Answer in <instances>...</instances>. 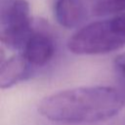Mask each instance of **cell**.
I'll use <instances>...</instances> for the list:
<instances>
[{"mask_svg":"<svg viewBox=\"0 0 125 125\" xmlns=\"http://www.w3.org/2000/svg\"><path fill=\"white\" fill-rule=\"evenodd\" d=\"M113 67L118 79L125 87V52L119 54L113 62Z\"/></svg>","mask_w":125,"mask_h":125,"instance_id":"8","label":"cell"},{"mask_svg":"<svg viewBox=\"0 0 125 125\" xmlns=\"http://www.w3.org/2000/svg\"><path fill=\"white\" fill-rule=\"evenodd\" d=\"M33 30L26 0H0V39L7 48L22 50Z\"/></svg>","mask_w":125,"mask_h":125,"instance_id":"3","label":"cell"},{"mask_svg":"<svg viewBox=\"0 0 125 125\" xmlns=\"http://www.w3.org/2000/svg\"><path fill=\"white\" fill-rule=\"evenodd\" d=\"M125 11V0H99L93 12L97 16H106Z\"/></svg>","mask_w":125,"mask_h":125,"instance_id":"7","label":"cell"},{"mask_svg":"<svg viewBox=\"0 0 125 125\" xmlns=\"http://www.w3.org/2000/svg\"><path fill=\"white\" fill-rule=\"evenodd\" d=\"M114 125H125V119L124 120H121V121H119L117 123H115Z\"/></svg>","mask_w":125,"mask_h":125,"instance_id":"9","label":"cell"},{"mask_svg":"<svg viewBox=\"0 0 125 125\" xmlns=\"http://www.w3.org/2000/svg\"><path fill=\"white\" fill-rule=\"evenodd\" d=\"M54 16L60 25L65 28H74L84 21L86 9L81 0H56Z\"/></svg>","mask_w":125,"mask_h":125,"instance_id":"6","label":"cell"},{"mask_svg":"<svg viewBox=\"0 0 125 125\" xmlns=\"http://www.w3.org/2000/svg\"><path fill=\"white\" fill-rule=\"evenodd\" d=\"M125 104V95L111 86H87L54 93L38 104L45 118L62 123L81 124L115 116Z\"/></svg>","mask_w":125,"mask_h":125,"instance_id":"1","label":"cell"},{"mask_svg":"<svg viewBox=\"0 0 125 125\" xmlns=\"http://www.w3.org/2000/svg\"><path fill=\"white\" fill-rule=\"evenodd\" d=\"M55 42L45 31L33 30L22 48V55L34 67L47 64L55 55Z\"/></svg>","mask_w":125,"mask_h":125,"instance_id":"4","label":"cell"},{"mask_svg":"<svg viewBox=\"0 0 125 125\" xmlns=\"http://www.w3.org/2000/svg\"><path fill=\"white\" fill-rule=\"evenodd\" d=\"M34 70L22 54H19L2 62L0 68V86L2 89L10 88L28 79Z\"/></svg>","mask_w":125,"mask_h":125,"instance_id":"5","label":"cell"},{"mask_svg":"<svg viewBox=\"0 0 125 125\" xmlns=\"http://www.w3.org/2000/svg\"><path fill=\"white\" fill-rule=\"evenodd\" d=\"M125 46V14L93 21L78 29L67 41L76 55H99Z\"/></svg>","mask_w":125,"mask_h":125,"instance_id":"2","label":"cell"}]
</instances>
